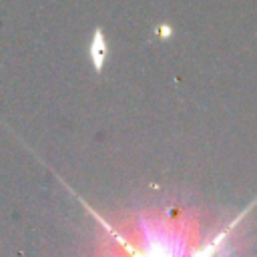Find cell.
Segmentation results:
<instances>
[{
  "mask_svg": "<svg viewBox=\"0 0 257 257\" xmlns=\"http://www.w3.org/2000/svg\"><path fill=\"white\" fill-rule=\"evenodd\" d=\"M88 52H90V62H92L94 70L100 72L102 66H104V62H106V56H108V44H106V38H104V34H102L100 28H96L92 32V40H90Z\"/></svg>",
  "mask_w": 257,
  "mask_h": 257,
  "instance_id": "cell-1",
  "label": "cell"
}]
</instances>
